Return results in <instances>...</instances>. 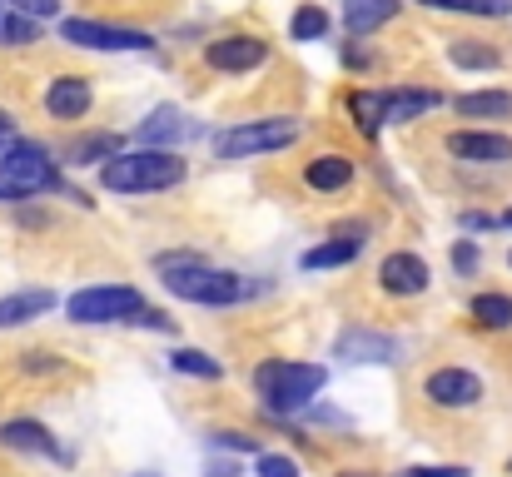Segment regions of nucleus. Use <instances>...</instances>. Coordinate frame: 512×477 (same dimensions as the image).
Masks as SVG:
<instances>
[{
    "label": "nucleus",
    "instance_id": "obj_39",
    "mask_svg": "<svg viewBox=\"0 0 512 477\" xmlns=\"http://www.w3.org/2000/svg\"><path fill=\"white\" fill-rule=\"evenodd\" d=\"M343 477H368V473H343Z\"/></svg>",
    "mask_w": 512,
    "mask_h": 477
},
{
    "label": "nucleus",
    "instance_id": "obj_7",
    "mask_svg": "<svg viewBox=\"0 0 512 477\" xmlns=\"http://www.w3.org/2000/svg\"><path fill=\"white\" fill-rule=\"evenodd\" d=\"M60 35L70 45H85V50H150L155 40L145 30H125V25H100V20H65Z\"/></svg>",
    "mask_w": 512,
    "mask_h": 477
},
{
    "label": "nucleus",
    "instance_id": "obj_8",
    "mask_svg": "<svg viewBox=\"0 0 512 477\" xmlns=\"http://www.w3.org/2000/svg\"><path fill=\"white\" fill-rule=\"evenodd\" d=\"M204 60L219 75H244V70H259L269 60V40H259V35H224V40L204 45Z\"/></svg>",
    "mask_w": 512,
    "mask_h": 477
},
{
    "label": "nucleus",
    "instance_id": "obj_19",
    "mask_svg": "<svg viewBox=\"0 0 512 477\" xmlns=\"http://www.w3.org/2000/svg\"><path fill=\"white\" fill-rule=\"evenodd\" d=\"M304 179H309V189H324V194H334V189H343V184L353 179V159H348V155H319V159H309Z\"/></svg>",
    "mask_w": 512,
    "mask_h": 477
},
{
    "label": "nucleus",
    "instance_id": "obj_10",
    "mask_svg": "<svg viewBox=\"0 0 512 477\" xmlns=\"http://www.w3.org/2000/svg\"><path fill=\"white\" fill-rule=\"evenodd\" d=\"M448 155L468 159V164H512V140L488 135V130H458L448 135Z\"/></svg>",
    "mask_w": 512,
    "mask_h": 477
},
{
    "label": "nucleus",
    "instance_id": "obj_17",
    "mask_svg": "<svg viewBox=\"0 0 512 477\" xmlns=\"http://www.w3.org/2000/svg\"><path fill=\"white\" fill-rule=\"evenodd\" d=\"M50 309H55V294H50V289H20V294H5V299H0V328L30 323V318L50 314Z\"/></svg>",
    "mask_w": 512,
    "mask_h": 477
},
{
    "label": "nucleus",
    "instance_id": "obj_13",
    "mask_svg": "<svg viewBox=\"0 0 512 477\" xmlns=\"http://www.w3.org/2000/svg\"><path fill=\"white\" fill-rule=\"evenodd\" d=\"M0 443L15 448V453H40V458H60V463H70V458L55 448L50 428L35 423V418H10V423H0Z\"/></svg>",
    "mask_w": 512,
    "mask_h": 477
},
{
    "label": "nucleus",
    "instance_id": "obj_27",
    "mask_svg": "<svg viewBox=\"0 0 512 477\" xmlns=\"http://www.w3.org/2000/svg\"><path fill=\"white\" fill-rule=\"evenodd\" d=\"M35 40H40V30H35L30 15H20V10H0V45H35Z\"/></svg>",
    "mask_w": 512,
    "mask_h": 477
},
{
    "label": "nucleus",
    "instance_id": "obj_4",
    "mask_svg": "<svg viewBox=\"0 0 512 477\" xmlns=\"http://www.w3.org/2000/svg\"><path fill=\"white\" fill-rule=\"evenodd\" d=\"M0 189L10 199L15 194H40V189H60V169L40 145L10 140V145H0Z\"/></svg>",
    "mask_w": 512,
    "mask_h": 477
},
{
    "label": "nucleus",
    "instance_id": "obj_38",
    "mask_svg": "<svg viewBox=\"0 0 512 477\" xmlns=\"http://www.w3.org/2000/svg\"><path fill=\"white\" fill-rule=\"evenodd\" d=\"M503 224H508V229H512V209H508V214H503Z\"/></svg>",
    "mask_w": 512,
    "mask_h": 477
},
{
    "label": "nucleus",
    "instance_id": "obj_2",
    "mask_svg": "<svg viewBox=\"0 0 512 477\" xmlns=\"http://www.w3.org/2000/svg\"><path fill=\"white\" fill-rule=\"evenodd\" d=\"M184 179V159L170 150H135V155H115L100 169V184L115 194H155L174 189Z\"/></svg>",
    "mask_w": 512,
    "mask_h": 477
},
{
    "label": "nucleus",
    "instance_id": "obj_21",
    "mask_svg": "<svg viewBox=\"0 0 512 477\" xmlns=\"http://www.w3.org/2000/svg\"><path fill=\"white\" fill-rule=\"evenodd\" d=\"M184 130H189V125L179 120V110H174V105H160V110H155V115H150V120L140 125V140H145L150 150H160V145H170V140H179Z\"/></svg>",
    "mask_w": 512,
    "mask_h": 477
},
{
    "label": "nucleus",
    "instance_id": "obj_31",
    "mask_svg": "<svg viewBox=\"0 0 512 477\" xmlns=\"http://www.w3.org/2000/svg\"><path fill=\"white\" fill-rule=\"evenodd\" d=\"M10 10H20V15H30V20H45V15L60 10V0H10Z\"/></svg>",
    "mask_w": 512,
    "mask_h": 477
},
{
    "label": "nucleus",
    "instance_id": "obj_42",
    "mask_svg": "<svg viewBox=\"0 0 512 477\" xmlns=\"http://www.w3.org/2000/svg\"><path fill=\"white\" fill-rule=\"evenodd\" d=\"M508 264H512V254H508Z\"/></svg>",
    "mask_w": 512,
    "mask_h": 477
},
{
    "label": "nucleus",
    "instance_id": "obj_6",
    "mask_svg": "<svg viewBox=\"0 0 512 477\" xmlns=\"http://www.w3.org/2000/svg\"><path fill=\"white\" fill-rule=\"evenodd\" d=\"M299 140V120H254V125H234L214 140L219 159H249V155H269Z\"/></svg>",
    "mask_w": 512,
    "mask_h": 477
},
{
    "label": "nucleus",
    "instance_id": "obj_28",
    "mask_svg": "<svg viewBox=\"0 0 512 477\" xmlns=\"http://www.w3.org/2000/svg\"><path fill=\"white\" fill-rule=\"evenodd\" d=\"M433 10H458V15H508L512 0H423Z\"/></svg>",
    "mask_w": 512,
    "mask_h": 477
},
{
    "label": "nucleus",
    "instance_id": "obj_26",
    "mask_svg": "<svg viewBox=\"0 0 512 477\" xmlns=\"http://www.w3.org/2000/svg\"><path fill=\"white\" fill-rule=\"evenodd\" d=\"M448 55H453V65H468V70H498L503 65V55L493 45H473V40H458Z\"/></svg>",
    "mask_w": 512,
    "mask_h": 477
},
{
    "label": "nucleus",
    "instance_id": "obj_41",
    "mask_svg": "<svg viewBox=\"0 0 512 477\" xmlns=\"http://www.w3.org/2000/svg\"><path fill=\"white\" fill-rule=\"evenodd\" d=\"M145 477H155V473H145Z\"/></svg>",
    "mask_w": 512,
    "mask_h": 477
},
{
    "label": "nucleus",
    "instance_id": "obj_25",
    "mask_svg": "<svg viewBox=\"0 0 512 477\" xmlns=\"http://www.w3.org/2000/svg\"><path fill=\"white\" fill-rule=\"evenodd\" d=\"M473 318L483 328H512V299L508 294H478L473 299Z\"/></svg>",
    "mask_w": 512,
    "mask_h": 477
},
{
    "label": "nucleus",
    "instance_id": "obj_22",
    "mask_svg": "<svg viewBox=\"0 0 512 477\" xmlns=\"http://www.w3.org/2000/svg\"><path fill=\"white\" fill-rule=\"evenodd\" d=\"M348 110H353V120H358V130H363L368 140L383 130V95H373V90H353V95H348Z\"/></svg>",
    "mask_w": 512,
    "mask_h": 477
},
{
    "label": "nucleus",
    "instance_id": "obj_1",
    "mask_svg": "<svg viewBox=\"0 0 512 477\" xmlns=\"http://www.w3.org/2000/svg\"><path fill=\"white\" fill-rule=\"evenodd\" d=\"M324 383H329V373L319 363L274 358V363H259L254 368V388L264 393V413H274V418H289V413L314 408V398H319Z\"/></svg>",
    "mask_w": 512,
    "mask_h": 477
},
{
    "label": "nucleus",
    "instance_id": "obj_37",
    "mask_svg": "<svg viewBox=\"0 0 512 477\" xmlns=\"http://www.w3.org/2000/svg\"><path fill=\"white\" fill-rule=\"evenodd\" d=\"M0 145H10V115L0 110Z\"/></svg>",
    "mask_w": 512,
    "mask_h": 477
},
{
    "label": "nucleus",
    "instance_id": "obj_14",
    "mask_svg": "<svg viewBox=\"0 0 512 477\" xmlns=\"http://www.w3.org/2000/svg\"><path fill=\"white\" fill-rule=\"evenodd\" d=\"M334 353L348 358V363H393L398 358V343L383 338V333H368V328H343Z\"/></svg>",
    "mask_w": 512,
    "mask_h": 477
},
{
    "label": "nucleus",
    "instance_id": "obj_5",
    "mask_svg": "<svg viewBox=\"0 0 512 477\" xmlns=\"http://www.w3.org/2000/svg\"><path fill=\"white\" fill-rule=\"evenodd\" d=\"M65 309H70V323H125V318L135 323L145 299L130 284H95V289H80Z\"/></svg>",
    "mask_w": 512,
    "mask_h": 477
},
{
    "label": "nucleus",
    "instance_id": "obj_16",
    "mask_svg": "<svg viewBox=\"0 0 512 477\" xmlns=\"http://www.w3.org/2000/svg\"><path fill=\"white\" fill-rule=\"evenodd\" d=\"M358 254H363V229H348V234H334L329 244L309 249L299 264H304V269H339V264H353Z\"/></svg>",
    "mask_w": 512,
    "mask_h": 477
},
{
    "label": "nucleus",
    "instance_id": "obj_3",
    "mask_svg": "<svg viewBox=\"0 0 512 477\" xmlns=\"http://www.w3.org/2000/svg\"><path fill=\"white\" fill-rule=\"evenodd\" d=\"M160 274L174 299H189V304H239L249 294V284L239 274H219L199 259H165Z\"/></svg>",
    "mask_w": 512,
    "mask_h": 477
},
{
    "label": "nucleus",
    "instance_id": "obj_11",
    "mask_svg": "<svg viewBox=\"0 0 512 477\" xmlns=\"http://www.w3.org/2000/svg\"><path fill=\"white\" fill-rule=\"evenodd\" d=\"M428 264L418 259V254H388L383 264H378V284L388 289V294H398V299H413V294H423L428 289Z\"/></svg>",
    "mask_w": 512,
    "mask_h": 477
},
{
    "label": "nucleus",
    "instance_id": "obj_30",
    "mask_svg": "<svg viewBox=\"0 0 512 477\" xmlns=\"http://www.w3.org/2000/svg\"><path fill=\"white\" fill-rule=\"evenodd\" d=\"M259 477H299V468L284 453H259Z\"/></svg>",
    "mask_w": 512,
    "mask_h": 477
},
{
    "label": "nucleus",
    "instance_id": "obj_29",
    "mask_svg": "<svg viewBox=\"0 0 512 477\" xmlns=\"http://www.w3.org/2000/svg\"><path fill=\"white\" fill-rule=\"evenodd\" d=\"M289 30H294V40H319V35L329 30V15H324L319 5H304V10H294Z\"/></svg>",
    "mask_w": 512,
    "mask_h": 477
},
{
    "label": "nucleus",
    "instance_id": "obj_24",
    "mask_svg": "<svg viewBox=\"0 0 512 477\" xmlns=\"http://www.w3.org/2000/svg\"><path fill=\"white\" fill-rule=\"evenodd\" d=\"M170 368L184 373V378H219V373H224V363L209 358V353H199V348H179V353H170Z\"/></svg>",
    "mask_w": 512,
    "mask_h": 477
},
{
    "label": "nucleus",
    "instance_id": "obj_32",
    "mask_svg": "<svg viewBox=\"0 0 512 477\" xmlns=\"http://www.w3.org/2000/svg\"><path fill=\"white\" fill-rule=\"evenodd\" d=\"M209 448H234V453H254V438H244V433H214V438H209Z\"/></svg>",
    "mask_w": 512,
    "mask_h": 477
},
{
    "label": "nucleus",
    "instance_id": "obj_34",
    "mask_svg": "<svg viewBox=\"0 0 512 477\" xmlns=\"http://www.w3.org/2000/svg\"><path fill=\"white\" fill-rule=\"evenodd\" d=\"M135 323H145V328H160V333H170L174 328V318H165L160 309H140V318Z\"/></svg>",
    "mask_w": 512,
    "mask_h": 477
},
{
    "label": "nucleus",
    "instance_id": "obj_23",
    "mask_svg": "<svg viewBox=\"0 0 512 477\" xmlns=\"http://www.w3.org/2000/svg\"><path fill=\"white\" fill-rule=\"evenodd\" d=\"M120 155V135H85V140H75L70 145V164H110V159Z\"/></svg>",
    "mask_w": 512,
    "mask_h": 477
},
{
    "label": "nucleus",
    "instance_id": "obj_20",
    "mask_svg": "<svg viewBox=\"0 0 512 477\" xmlns=\"http://www.w3.org/2000/svg\"><path fill=\"white\" fill-rule=\"evenodd\" d=\"M458 115H468V120H508L512 95L508 90H473V95H458Z\"/></svg>",
    "mask_w": 512,
    "mask_h": 477
},
{
    "label": "nucleus",
    "instance_id": "obj_33",
    "mask_svg": "<svg viewBox=\"0 0 512 477\" xmlns=\"http://www.w3.org/2000/svg\"><path fill=\"white\" fill-rule=\"evenodd\" d=\"M453 264H458L463 274H473V269H478V244H458V249H453Z\"/></svg>",
    "mask_w": 512,
    "mask_h": 477
},
{
    "label": "nucleus",
    "instance_id": "obj_18",
    "mask_svg": "<svg viewBox=\"0 0 512 477\" xmlns=\"http://www.w3.org/2000/svg\"><path fill=\"white\" fill-rule=\"evenodd\" d=\"M398 15V0H343V25H348V35H368V30H378L383 20H393Z\"/></svg>",
    "mask_w": 512,
    "mask_h": 477
},
{
    "label": "nucleus",
    "instance_id": "obj_9",
    "mask_svg": "<svg viewBox=\"0 0 512 477\" xmlns=\"http://www.w3.org/2000/svg\"><path fill=\"white\" fill-rule=\"evenodd\" d=\"M423 393H428L433 408L458 413V408H473V403L483 398V383H478V373H468V368H438V373H428Z\"/></svg>",
    "mask_w": 512,
    "mask_h": 477
},
{
    "label": "nucleus",
    "instance_id": "obj_35",
    "mask_svg": "<svg viewBox=\"0 0 512 477\" xmlns=\"http://www.w3.org/2000/svg\"><path fill=\"white\" fill-rule=\"evenodd\" d=\"M403 477H468V468H408Z\"/></svg>",
    "mask_w": 512,
    "mask_h": 477
},
{
    "label": "nucleus",
    "instance_id": "obj_15",
    "mask_svg": "<svg viewBox=\"0 0 512 477\" xmlns=\"http://www.w3.org/2000/svg\"><path fill=\"white\" fill-rule=\"evenodd\" d=\"M438 105H443L438 90H388L383 95V125H408V120H418Z\"/></svg>",
    "mask_w": 512,
    "mask_h": 477
},
{
    "label": "nucleus",
    "instance_id": "obj_12",
    "mask_svg": "<svg viewBox=\"0 0 512 477\" xmlns=\"http://www.w3.org/2000/svg\"><path fill=\"white\" fill-rule=\"evenodd\" d=\"M90 105H95V90H90V80H80V75H60V80H50V90H45V110H50L55 120H85Z\"/></svg>",
    "mask_w": 512,
    "mask_h": 477
},
{
    "label": "nucleus",
    "instance_id": "obj_40",
    "mask_svg": "<svg viewBox=\"0 0 512 477\" xmlns=\"http://www.w3.org/2000/svg\"><path fill=\"white\" fill-rule=\"evenodd\" d=\"M0 199H10V194H5V189H0Z\"/></svg>",
    "mask_w": 512,
    "mask_h": 477
},
{
    "label": "nucleus",
    "instance_id": "obj_36",
    "mask_svg": "<svg viewBox=\"0 0 512 477\" xmlns=\"http://www.w3.org/2000/svg\"><path fill=\"white\" fill-rule=\"evenodd\" d=\"M204 477H239V468H234V463H209Z\"/></svg>",
    "mask_w": 512,
    "mask_h": 477
}]
</instances>
